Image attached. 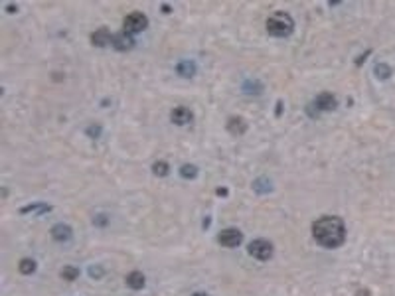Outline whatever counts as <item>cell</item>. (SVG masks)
Returning <instances> with one entry per match:
<instances>
[{"mask_svg":"<svg viewBox=\"0 0 395 296\" xmlns=\"http://www.w3.org/2000/svg\"><path fill=\"white\" fill-rule=\"evenodd\" d=\"M312 235L314 239L326 247V249H336L346 241V227L340 217L334 215H324L312 225Z\"/></svg>","mask_w":395,"mask_h":296,"instance_id":"cell-1","label":"cell"},{"mask_svg":"<svg viewBox=\"0 0 395 296\" xmlns=\"http://www.w3.org/2000/svg\"><path fill=\"white\" fill-rule=\"evenodd\" d=\"M267 32L271 34V36H275V38H287L289 34H293L295 30V20L291 18V14H287V12H275V14H271L269 18H267Z\"/></svg>","mask_w":395,"mask_h":296,"instance_id":"cell-2","label":"cell"},{"mask_svg":"<svg viewBox=\"0 0 395 296\" xmlns=\"http://www.w3.org/2000/svg\"><path fill=\"white\" fill-rule=\"evenodd\" d=\"M123 26H125L123 32H127L132 36V34H138V32H142V30H146L148 18H146V14H142V12H131V14L125 18Z\"/></svg>","mask_w":395,"mask_h":296,"instance_id":"cell-3","label":"cell"},{"mask_svg":"<svg viewBox=\"0 0 395 296\" xmlns=\"http://www.w3.org/2000/svg\"><path fill=\"white\" fill-rule=\"evenodd\" d=\"M249 255L259 261H267L273 257V245L267 239H255L249 243Z\"/></svg>","mask_w":395,"mask_h":296,"instance_id":"cell-4","label":"cell"},{"mask_svg":"<svg viewBox=\"0 0 395 296\" xmlns=\"http://www.w3.org/2000/svg\"><path fill=\"white\" fill-rule=\"evenodd\" d=\"M220 243L224 245V247H228V249H233V247H237L241 241H243V233L239 229H235V227H228V229H224L220 233Z\"/></svg>","mask_w":395,"mask_h":296,"instance_id":"cell-5","label":"cell"},{"mask_svg":"<svg viewBox=\"0 0 395 296\" xmlns=\"http://www.w3.org/2000/svg\"><path fill=\"white\" fill-rule=\"evenodd\" d=\"M170 121L174 123V125H190L192 121H194V115H192V111L190 109H186V107H176L172 113H170Z\"/></svg>","mask_w":395,"mask_h":296,"instance_id":"cell-6","label":"cell"},{"mask_svg":"<svg viewBox=\"0 0 395 296\" xmlns=\"http://www.w3.org/2000/svg\"><path fill=\"white\" fill-rule=\"evenodd\" d=\"M312 107H316V115H318L320 111H332V109L336 107V97H334L332 93H328V91H324V93H320L318 97L314 99Z\"/></svg>","mask_w":395,"mask_h":296,"instance_id":"cell-7","label":"cell"},{"mask_svg":"<svg viewBox=\"0 0 395 296\" xmlns=\"http://www.w3.org/2000/svg\"><path fill=\"white\" fill-rule=\"evenodd\" d=\"M91 42L97 48H105V46H113V34L107 28H99L97 32L91 34Z\"/></svg>","mask_w":395,"mask_h":296,"instance_id":"cell-8","label":"cell"},{"mask_svg":"<svg viewBox=\"0 0 395 296\" xmlns=\"http://www.w3.org/2000/svg\"><path fill=\"white\" fill-rule=\"evenodd\" d=\"M50 233H52V237H54L56 241H60V243H66V241H69V239L73 237V231H71V227L66 225V223H56Z\"/></svg>","mask_w":395,"mask_h":296,"instance_id":"cell-9","label":"cell"},{"mask_svg":"<svg viewBox=\"0 0 395 296\" xmlns=\"http://www.w3.org/2000/svg\"><path fill=\"white\" fill-rule=\"evenodd\" d=\"M132 46H134V40H132L131 34L121 32V34H117V36H113V48L125 52V50H131Z\"/></svg>","mask_w":395,"mask_h":296,"instance_id":"cell-10","label":"cell"},{"mask_svg":"<svg viewBox=\"0 0 395 296\" xmlns=\"http://www.w3.org/2000/svg\"><path fill=\"white\" fill-rule=\"evenodd\" d=\"M127 286H131L132 290H140V288H144V282H146V278H144V274L140 272V270H132L127 274Z\"/></svg>","mask_w":395,"mask_h":296,"instance_id":"cell-11","label":"cell"},{"mask_svg":"<svg viewBox=\"0 0 395 296\" xmlns=\"http://www.w3.org/2000/svg\"><path fill=\"white\" fill-rule=\"evenodd\" d=\"M176 71H178V75H182V77H194V75H196V71H198V67L192 60H182V62H178Z\"/></svg>","mask_w":395,"mask_h":296,"instance_id":"cell-12","label":"cell"},{"mask_svg":"<svg viewBox=\"0 0 395 296\" xmlns=\"http://www.w3.org/2000/svg\"><path fill=\"white\" fill-rule=\"evenodd\" d=\"M243 91H245L247 95H259V93L263 91V85H261L259 79H247V81L243 83Z\"/></svg>","mask_w":395,"mask_h":296,"instance_id":"cell-13","label":"cell"},{"mask_svg":"<svg viewBox=\"0 0 395 296\" xmlns=\"http://www.w3.org/2000/svg\"><path fill=\"white\" fill-rule=\"evenodd\" d=\"M228 129L233 134H243V132L247 131V125H245V121L241 117H231L230 123H228Z\"/></svg>","mask_w":395,"mask_h":296,"instance_id":"cell-14","label":"cell"},{"mask_svg":"<svg viewBox=\"0 0 395 296\" xmlns=\"http://www.w3.org/2000/svg\"><path fill=\"white\" fill-rule=\"evenodd\" d=\"M253 190H255L257 194H267V192H271V180H267V178L255 180V182H253Z\"/></svg>","mask_w":395,"mask_h":296,"instance_id":"cell-15","label":"cell"},{"mask_svg":"<svg viewBox=\"0 0 395 296\" xmlns=\"http://www.w3.org/2000/svg\"><path fill=\"white\" fill-rule=\"evenodd\" d=\"M52 207L50 205H46V203H34V205H28V207H22V213H46V211H50Z\"/></svg>","mask_w":395,"mask_h":296,"instance_id":"cell-16","label":"cell"},{"mask_svg":"<svg viewBox=\"0 0 395 296\" xmlns=\"http://www.w3.org/2000/svg\"><path fill=\"white\" fill-rule=\"evenodd\" d=\"M18 270L22 274H32L34 270H36V261L34 259H22L20 264H18Z\"/></svg>","mask_w":395,"mask_h":296,"instance_id":"cell-17","label":"cell"},{"mask_svg":"<svg viewBox=\"0 0 395 296\" xmlns=\"http://www.w3.org/2000/svg\"><path fill=\"white\" fill-rule=\"evenodd\" d=\"M180 176L186 178V180H194L198 176V168L194 164H184L180 168Z\"/></svg>","mask_w":395,"mask_h":296,"instance_id":"cell-18","label":"cell"},{"mask_svg":"<svg viewBox=\"0 0 395 296\" xmlns=\"http://www.w3.org/2000/svg\"><path fill=\"white\" fill-rule=\"evenodd\" d=\"M79 276V268H75V266H64V270H62V278L64 280H75Z\"/></svg>","mask_w":395,"mask_h":296,"instance_id":"cell-19","label":"cell"},{"mask_svg":"<svg viewBox=\"0 0 395 296\" xmlns=\"http://www.w3.org/2000/svg\"><path fill=\"white\" fill-rule=\"evenodd\" d=\"M152 170H154V174H156V176H166V174H168V170H170V166H168V162L160 160V162H154Z\"/></svg>","mask_w":395,"mask_h":296,"instance_id":"cell-20","label":"cell"},{"mask_svg":"<svg viewBox=\"0 0 395 296\" xmlns=\"http://www.w3.org/2000/svg\"><path fill=\"white\" fill-rule=\"evenodd\" d=\"M375 73H377V77H381V79H387V77L391 75V69L385 66V64H379V66L375 67Z\"/></svg>","mask_w":395,"mask_h":296,"instance_id":"cell-21","label":"cell"},{"mask_svg":"<svg viewBox=\"0 0 395 296\" xmlns=\"http://www.w3.org/2000/svg\"><path fill=\"white\" fill-rule=\"evenodd\" d=\"M87 134H89L91 138H99V134H101V127H99V125H91V127H87Z\"/></svg>","mask_w":395,"mask_h":296,"instance_id":"cell-22","label":"cell"},{"mask_svg":"<svg viewBox=\"0 0 395 296\" xmlns=\"http://www.w3.org/2000/svg\"><path fill=\"white\" fill-rule=\"evenodd\" d=\"M89 274L95 276V278H99V276L103 274V268H101V266H91V268H89Z\"/></svg>","mask_w":395,"mask_h":296,"instance_id":"cell-23","label":"cell"},{"mask_svg":"<svg viewBox=\"0 0 395 296\" xmlns=\"http://www.w3.org/2000/svg\"><path fill=\"white\" fill-rule=\"evenodd\" d=\"M192 296H210V294H206V292H196V294H192Z\"/></svg>","mask_w":395,"mask_h":296,"instance_id":"cell-24","label":"cell"}]
</instances>
